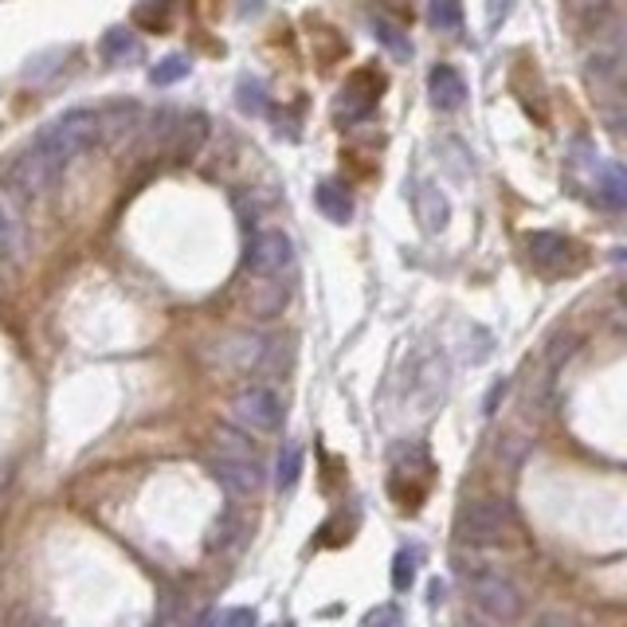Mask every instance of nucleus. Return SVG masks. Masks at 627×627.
<instances>
[{
  "label": "nucleus",
  "mask_w": 627,
  "mask_h": 627,
  "mask_svg": "<svg viewBox=\"0 0 627 627\" xmlns=\"http://www.w3.org/2000/svg\"><path fill=\"white\" fill-rule=\"evenodd\" d=\"M99 114L95 110H72V114L55 118L36 134V142L20 153L9 165V188L24 197H44L72 169V162L99 138Z\"/></svg>",
  "instance_id": "1"
},
{
  "label": "nucleus",
  "mask_w": 627,
  "mask_h": 627,
  "mask_svg": "<svg viewBox=\"0 0 627 627\" xmlns=\"http://www.w3.org/2000/svg\"><path fill=\"white\" fill-rule=\"evenodd\" d=\"M510 526H514L510 502L479 498L471 502L463 510V518H459V538L471 541V546H494V541H502L510 534Z\"/></svg>",
  "instance_id": "2"
},
{
  "label": "nucleus",
  "mask_w": 627,
  "mask_h": 627,
  "mask_svg": "<svg viewBox=\"0 0 627 627\" xmlns=\"http://www.w3.org/2000/svg\"><path fill=\"white\" fill-rule=\"evenodd\" d=\"M471 596H475V604H479L483 616L502 619V624H510V619L521 616L518 584H514L510 576L494 573V569H486V573H479L475 581H471Z\"/></svg>",
  "instance_id": "3"
},
{
  "label": "nucleus",
  "mask_w": 627,
  "mask_h": 627,
  "mask_svg": "<svg viewBox=\"0 0 627 627\" xmlns=\"http://www.w3.org/2000/svg\"><path fill=\"white\" fill-rule=\"evenodd\" d=\"M216 479L224 483V491L232 498H255L263 491V471L260 459L251 455L248 448H224V455L216 459Z\"/></svg>",
  "instance_id": "4"
},
{
  "label": "nucleus",
  "mask_w": 627,
  "mask_h": 627,
  "mask_svg": "<svg viewBox=\"0 0 627 627\" xmlns=\"http://www.w3.org/2000/svg\"><path fill=\"white\" fill-rule=\"evenodd\" d=\"M243 263H248L251 275L260 278H275L283 275V271L295 263V248H290V235L287 232H260L255 240L248 243V255H243Z\"/></svg>",
  "instance_id": "5"
},
{
  "label": "nucleus",
  "mask_w": 627,
  "mask_h": 627,
  "mask_svg": "<svg viewBox=\"0 0 627 627\" xmlns=\"http://www.w3.org/2000/svg\"><path fill=\"white\" fill-rule=\"evenodd\" d=\"M235 420L243 424L248 431H275L283 424V400H278L271 388H243L232 404Z\"/></svg>",
  "instance_id": "6"
},
{
  "label": "nucleus",
  "mask_w": 627,
  "mask_h": 627,
  "mask_svg": "<svg viewBox=\"0 0 627 627\" xmlns=\"http://www.w3.org/2000/svg\"><path fill=\"white\" fill-rule=\"evenodd\" d=\"M526 248H529V260H534V267H541L546 275H557V271L576 267V243L564 240L561 232H534L526 240Z\"/></svg>",
  "instance_id": "7"
},
{
  "label": "nucleus",
  "mask_w": 627,
  "mask_h": 627,
  "mask_svg": "<svg viewBox=\"0 0 627 627\" xmlns=\"http://www.w3.org/2000/svg\"><path fill=\"white\" fill-rule=\"evenodd\" d=\"M428 95H431V102H436L439 110L463 107V99H466L463 75H459L455 67H448V63H439L436 72L428 75Z\"/></svg>",
  "instance_id": "8"
},
{
  "label": "nucleus",
  "mask_w": 627,
  "mask_h": 627,
  "mask_svg": "<svg viewBox=\"0 0 627 627\" xmlns=\"http://www.w3.org/2000/svg\"><path fill=\"white\" fill-rule=\"evenodd\" d=\"M416 216H420L424 232H443L448 220H451L448 197H443L436 185H420L416 188Z\"/></svg>",
  "instance_id": "9"
},
{
  "label": "nucleus",
  "mask_w": 627,
  "mask_h": 627,
  "mask_svg": "<svg viewBox=\"0 0 627 627\" xmlns=\"http://www.w3.org/2000/svg\"><path fill=\"white\" fill-rule=\"evenodd\" d=\"M314 200H318L322 216L326 220H333V224H350L353 220V197L338 185V180H322L318 193H314Z\"/></svg>",
  "instance_id": "10"
},
{
  "label": "nucleus",
  "mask_w": 627,
  "mask_h": 627,
  "mask_svg": "<svg viewBox=\"0 0 627 627\" xmlns=\"http://www.w3.org/2000/svg\"><path fill=\"white\" fill-rule=\"evenodd\" d=\"M373 36L376 44H385L388 55H396V59H408L413 55V44H408V32H404L396 20L388 16H373Z\"/></svg>",
  "instance_id": "11"
},
{
  "label": "nucleus",
  "mask_w": 627,
  "mask_h": 627,
  "mask_svg": "<svg viewBox=\"0 0 627 627\" xmlns=\"http://www.w3.org/2000/svg\"><path fill=\"white\" fill-rule=\"evenodd\" d=\"M102 55L110 63H125V59H138L142 55V44L134 40V32H125V28H114L107 40H102Z\"/></svg>",
  "instance_id": "12"
},
{
  "label": "nucleus",
  "mask_w": 627,
  "mask_h": 627,
  "mask_svg": "<svg viewBox=\"0 0 627 627\" xmlns=\"http://www.w3.org/2000/svg\"><path fill=\"white\" fill-rule=\"evenodd\" d=\"M20 255V224L12 208L0 200V263H12Z\"/></svg>",
  "instance_id": "13"
},
{
  "label": "nucleus",
  "mask_w": 627,
  "mask_h": 627,
  "mask_svg": "<svg viewBox=\"0 0 627 627\" xmlns=\"http://www.w3.org/2000/svg\"><path fill=\"white\" fill-rule=\"evenodd\" d=\"M302 475V448L298 443H287V448L278 451V471H275V483L278 491H290Z\"/></svg>",
  "instance_id": "14"
},
{
  "label": "nucleus",
  "mask_w": 627,
  "mask_h": 627,
  "mask_svg": "<svg viewBox=\"0 0 627 627\" xmlns=\"http://www.w3.org/2000/svg\"><path fill=\"white\" fill-rule=\"evenodd\" d=\"M416 569H420V549H400L393 561V588L396 592H408L416 581Z\"/></svg>",
  "instance_id": "15"
},
{
  "label": "nucleus",
  "mask_w": 627,
  "mask_h": 627,
  "mask_svg": "<svg viewBox=\"0 0 627 627\" xmlns=\"http://www.w3.org/2000/svg\"><path fill=\"white\" fill-rule=\"evenodd\" d=\"M428 20L439 32H455L463 24V4L459 0H428Z\"/></svg>",
  "instance_id": "16"
},
{
  "label": "nucleus",
  "mask_w": 627,
  "mask_h": 627,
  "mask_svg": "<svg viewBox=\"0 0 627 627\" xmlns=\"http://www.w3.org/2000/svg\"><path fill=\"white\" fill-rule=\"evenodd\" d=\"M601 197H604V205L608 208H624V200H627V188H624V169L619 165H608L604 169V180H601Z\"/></svg>",
  "instance_id": "17"
},
{
  "label": "nucleus",
  "mask_w": 627,
  "mask_h": 627,
  "mask_svg": "<svg viewBox=\"0 0 627 627\" xmlns=\"http://www.w3.org/2000/svg\"><path fill=\"white\" fill-rule=\"evenodd\" d=\"M185 75H188V59H185V55H169V59H162L157 67H153L150 79L157 82V87H169V82L185 79Z\"/></svg>",
  "instance_id": "18"
},
{
  "label": "nucleus",
  "mask_w": 627,
  "mask_h": 627,
  "mask_svg": "<svg viewBox=\"0 0 627 627\" xmlns=\"http://www.w3.org/2000/svg\"><path fill=\"white\" fill-rule=\"evenodd\" d=\"M240 107L248 110V114H263V110H267V99H263V82H255V79L240 82Z\"/></svg>",
  "instance_id": "19"
},
{
  "label": "nucleus",
  "mask_w": 627,
  "mask_h": 627,
  "mask_svg": "<svg viewBox=\"0 0 627 627\" xmlns=\"http://www.w3.org/2000/svg\"><path fill=\"white\" fill-rule=\"evenodd\" d=\"M514 4H518V0H486V24L498 28L502 20H506V16L514 12Z\"/></svg>",
  "instance_id": "20"
},
{
  "label": "nucleus",
  "mask_w": 627,
  "mask_h": 627,
  "mask_svg": "<svg viewBox=\"0 0 627 627\" xmlns=\"http://www.w3.org/2000/svg\"><path fill=\"white\" fill-rule=\"evenodd\" d=\"M365 624H400V612L396 608H376L365 616Z\"/></svg>",
  "instance_id": "21"
},
{
  "label": "nucleus",
  "mask_w": 627,
  "mask_h": 627,
  "mask_svg": "<svg viewBox=\"0 0 627 627\" xmlns=\"http://www.w3.org/2000/svg\"><path fill=\"white\" fill-rule=\"evenodd\" d=\"M220 624H255V612H248V608L224 612V616H220Z\"/></svg>",
  "instance_id": "22"
},
{
  "label": "nucleus",
  "mask_w": 627,
  "mask_h": 627,
  "mask_svg": "<svg viewBox=\"0 0 627 627\" xmlns=\"http://www.w3.org/2000/svg\"><path fill=\"white\" fill-rule=\"evenodd\" d=\"M502 393H506V381L491 388V396H486V404H483V413H494V404H498V396H502Z\"/></svg>",
  "instance_id": "23"
},
{
  "label": "nucleus",
  "mask_w": 627,
  "mask_h": 627,
  "mask_svg": "<svg viewBox=\"0 0 627 627\" xmlns=\"http://www.w3.org/2000/svg\"><path fill=\"white\" fill-rule=\"evenodd\" d=\"M431 604H443V584H439V581H431Z\"/></svg>",
  "instance_id": "24"
},
{
  "label": "nucleus",
  "mask_w": 627,
  "mask_h": 627,
  "mask_svg": "<svg viewBox=\"0 0 627 627\" xmlns=\"http://www.w3.org/2000/svg\"><path fill=\"white\" fill-rule=\"evenodd\" d=\"M576 9H592V4H601V0H573Z\"/></svg>",
  "instance_id": "25"
}]
</instances>
